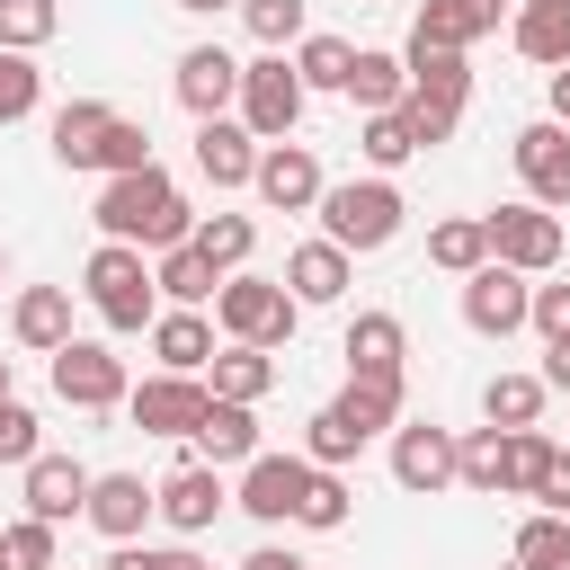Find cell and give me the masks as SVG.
<instances>
[{"instance_id": "obj_1", "label": "cell", "mask_w": 570, "mask_h": 570, "mask_svg": "<svg viewBox=\"0 0 570 570\" xmlns=\"http://www.w3.org/2000/svg\"><path fill=\"white\" fill-rule=\"evenodd\" d=\"M187 232H196V205L178 196V178L160 160L98 187V240H125V249L160 258V249H187Z\"/></svg>"}, {"instance_id": "obj_2", "label": "cell", "mask_w": 570, "mask_h": 570, "mask_svg": "<svg viewBox=\"0 0 570 570\" xmlns=\"http://www.w3.org/2000/svg\"><path fill=\"white\" fill-rule=\"evenodd\" d=\"M321 240H338L347 258H374V249H392L401 240V223H410V205H401V187L392 178H338V187H321Z\"/></svg>"}, {"instance_id": "obj_3", "label": "cell", "mask_w": 570, "mask_h": 570, "mask_svg": "<svg viewBox=\"0 0 570 570\" xmlns=\"http://www.w3.org/2000/svg\"><path fill=\"white\" fill-rule=\"evenodd\" d=\"M294 330H303V303L276 276H249L240 267V276L214 285V338L223 347H267L276 356V347H294Z\"/></svg>"}, {"instance_id": "obj_4", "label": "cell", "mask_w": 570, "mask_h": 570, "mask_svg": "<svg viewBox=\"0 0 570 570\" xmlns=\"http://www.w3.org/2000/svg\"><path fill=\"white\" fill-rule=\"evenodd\" d=\"M80 294H89V312H98L116 338H134V330H151V321H160L151 258H142V249H125V240H98V249H89V267H80Z\"/></svg>"}, {"instance_id": "obj_5", "label": "cell", "mask_w": 570, "mask_h": 570, "mask_svg": "<svg viewBox=\"0 0 570 570\" xmlns=\"http://www.w3.org/2000/svg\"><path fill=\"white\" fill-rule=\"evenodd\" d=\"M232 125H240L249 142H294V125H303V80H294V62H285V53H258V62H240Z\"/></svg>"}, {"instance_id": "obj_6", "label": "cell", "mask_w": 570, "mask_h": 570, "mask_svg": "<svg viewBox=\"0 0 570 570\" xmlns=\"http://www.w3.org/2000/svg\"><path fill=\"white\" fill-rule=\"evenodd\" d=\"M490 223V258L499 267H517V276H552L561 267V249H570V232H561V214H543V205H499V214H481Z\"/></svg>"}, {"instance_id": "obj_7", "label": "cell", "mask_w": 570, "mask_h": 570, "mask_svg": "<svg viewBox=\"0 0 570 570\" xmlns=\"http://www.w3.org/2000/svg\"><path fill=\"white\" fill-rule=\"evenodd\" d=\"M125 356L107 347V338H71V347H53V401H71V410H125Z\"/></svg>"}, {"instance_id": "obj_8", "label": "cell", "mask_w": 570, "mask_h": 570, "mask_svg": "<svg viewBox=\"0 0 570 570\" xmlns=\"http://www.w3.org/2000/svg\"><path fill=\"white\" fill-rule=\"evenodd\" d=\"M321 160H312V142H258V169H249V196L267 205V214H312L321 205Z\"/></svg>"}, {"instance_id": "obj_9", "label": "cell", "mask_w": 570, "mask_h": 570, "mask_svg": "<svg viewBox=\"0 0 570 570\" xmlns=\"http://www.w3.org/2000/svg\"><path fill=\"white\" fill-rule=\"evenodd\" d=\"M525 303H534V276H517V267H472L463 276V330L472 338H517L525 330Z\"/></svg>"}, {"instance_id": "obj_10", "label": "cell", "mask_w": 570, "mask_h": 570, "mask_svg": "<svg viewBox=\"0 0 570 570\" xmlns=\"http://www.w3.org/2000/svg\"><path fill=\"white\" fill-rule=\"evenodd\" d=\"M205 374H142L134 392H125V419L142 428V436H196V419H205Z\"/></svg>"}, {"instance_id": "obj_11", "label": "cell", "mask_w": 570, "mask_h": 570, "mask_svg": "<svg viewBox=\"0 0 570 570\" xmlns=\"http://www.w3.org/2000/svg\"><path fill=\"white\" fill-rule=\"evenodd\" d=\"M223 508H232V490H223V472H214V463H196V454H187L169 481H151V517H160L178 543H187V534H205Z\"/></svg>"}, {"instance_id": "obj_12", "label": "cell", "mask_w": 570, "mask_h": 570, "mask_svg": "<svg viewBox=\"0 0 570 570\" xmlns=\"http://www.w3.org/2000/svg\"><path fill=\"white\" fill-rule=\"evenodd\" d=\"M392 481H401L410 499L454 490V428H436V419H401V428H392Z\"/></svg>"}, {"instance_id": "obj_13", "label": "cell", "mask_w": 570, "mask_h": 570, "mask_svg": "<svg viewBox=\"0 0 570 570\" xmlns=\"http://www.w3.org/2000/svg\"><path fill=\"white\" fill-rule=\"evenodd\" d=\"M508 160H517V178H525V205H570V134L552 125V116H534V125H517V142H508Z\"/></svg>"}, {"instance_id": "obj_14", "label": "cell", "mask_w": 570, "mask_h": 570, "mask_svg": "<svg viewBox=\"0 0 570 570\" xmlns=\"http://www.w3.org/2000/svg\"><path fill=\"white\" fill-rule=\"evenodd\" d=\"M303 481H312V463H303V454H249V463H240L232 508H240V517H258V525H294Z\"/></svg>"}, {"instance_id": "obj_15", "label": "cell", "mask_w": 570, "mask_h": 570, "mask_svg": "<svg viewBox=\"0 0 570 570\" xmlns=\"http://www.w3.org/2000/svg\"><path fill=\"white\" fill-rule=\"evenodd\" d=\"M169 89H178V107H187L196 125H214V116H232V98H240V62H232L223 45H187L178 71H169Z\"/></svg>"}, {"instance_id": "obj_16", "label": "cell", "mask_w": 570, "mask_h": 570, "mask_svg": "<svg viewBox=\"0 0 570 570\" xmlns=\"http://www.w3.org/2000/svg\"><path fill=\"white\" fill-rule=\"evenodd\" d=\"M18 517H45V525H62V517H80L89 508V463H71V454H36V463H18Z\"/></svg>"}, {"instance_id": "obj_17", "label": "cell", "mask_w": 570, "mask_h": 570, "mask_svg": "<svg viewBox=\"0 0 570 570\" xmlns=\"http://www.w3.org/2000/svg\"><path fill=\"white\" fill-rule=\"evenodd\" d=\"M338 356H347V374H365V383H401V365H410L401 312H356L347 338H338Z\"/></svg>"}, {"instance_id": "obj_18", "label": "cell", "mask_w": 570, "mask_h": 570, "mask_svg": "<svg viewBox=\"0 0 570 570\" xmlns=\"http://www.w3.org/2000/svg\"><path fill=\"white\" fill-rule=\"evenodd\" d=\"M107 543H142L151 525V481L142 472H89V508H80Z\"/></svg>"}, {"instance_id": "obj_19", "label": "cell", "mask_w": 570, "mask_h": 570, "mask_svg": "<svg viewBox=\"0 0 570 570\" xmlns=\"http://www.w3.org/2000/svg\"><path fill=\"white\" fill-rule=\"evenodd\" d=\"M347 276H356V258L338 249V240H303V249H285V294L303 303V312H321V303H338L347 294Z\"/></svg>"}, {"instance_id": "obj_20", "label": "cell", "mask_w": 570, "mask_h": 570, "mask_svg": "<svg viewBox=\"0 0 570 570\" xmlns=\"http://www.w3.org/2000/svg\"><path fill=\"white\" fill-rule=\"evenodd\" d=\"M9 338H18L27 356L71 347V285H18V303H9Z\"/></svg>"}, {"instance_id": "obj_21", "label": "cell", "mask_w": 570, "mask_h": 570, "mask_svg": "<svg viewBox=\"0 0 570 570\" xmlns=\"http://www.w3.org/2000/svg\"><path fill=\"white\" fill-rule=\"evenodd\" d=\"M499 9H508V0H419L410 36H419V45H445V53H472L481 36H499Z\"/></svg>"}, {"instance_id": "obj_22", "label": "cell", "mask_w": 570, "mask_h": 570, "mask_svg": "<svg viewBox=\"0 0 570 570\" xmlns=\"http://www.w3.org/2000/svg\"><path fill=\"white\" fill-rule=\"evenodd\" d=\"M142 338H151V356H160V374H205V365H214V347H223L205 312H160V321H151Z\"/></svg>"}, {"instance_id": "obj_23", "label": "cell", "mask_w": 570, "mask_h": 570, "mask_svg": "<svg viewBox=\"0 0 570 570\" xmlns=\"http://www.w3.org/2000/svg\"><path fill=\"white\" fill-rule=\"evenodd\" d=\"M249 454H267L258 445V410H240V401H205V419H196V463H249Z\"/></svg>"}, {"instance_id": "obj_24", "label": "cell", "mask_w": 570, "mask_h": 570, "mask_svg": "<svg viewBox=\"0 0 570 570\" xmlns=\"http://www.w3.org/2000/svg\"><path fill=\"white\" fill-rule=\"evenodd\" d=\"M338 98H356V116H392L401 98H410V71H401V53H383V45H356V62H347V89Z\"/></svg>"}, {"instance_id": "obj_25", "label": "cell", "mask_w": 570, "mask_h": 570, "mask_svg": "<svg viewBox=\"0 0 570 570\" xmlns=\"http://www.w3.org/2000/svg\"><path fill=\"white\" fill-rule=\"evenodd\" d=\"M249 169H258V142H249L232 116L196 125V178H205V187H249Z\"/></svg>"}, {"instance_id": "obj_26", "label": "cell", "mask_w": 570, "mask_h": 570, "mask_svg": "<svg viewBox=\"0 0 570 570\" xmlns=\"http://www.w3.org/2000/svg\"><path fill=\"white\" fill-rule=\"evenodd\" d=\"M205 392H214V401H240V410H258V401L276 392V356H267V347H214V365H205Z\"/></svg>"}, {"instance_id": "obj_27", "label": "cell", "mask_w": 570, "mask_h": 570, "mask_svg": "<svg viewBox=\"0 0 570 570\" xmlns=\"http://www.w3.org/2000/svg\"><path fill=\"white\" fill-rule=\"evenodd\" d=\"M330 410H338V419L374 445V436H392V428L410 419V383H365V374H347V392H338Z\"/></svg>"}, {"instance_id": "obj_28", "label": "cell", "mask_w": 570, "mask_h": 570, "mask_svg": "<svg viewBox=\"0 0 570 570\" xmlns=\"http://www.w3.org/2000/svg\"><path fill=\"white\" fill-rule=\"evenodd\" d=\"M107 125H116L107 98H71V107H53V160H62V169H98Z\"/></svg>"}, {"instance_id": "obj_29", "label": "cell", "mask_w": 570, "mask_h": 570, "mask_svg": "<svg viewBox=\"0 0 570 570\" xmlns=\"http://www.w3.org/2000/svg\"><path fill=\"white\" fill-rule=\"evenodd\" d=\"M454 490H508V428H454Z\"/></svg>"}, {"instance_id": "obj_30", "label": "cell", "mask_w": 570, "mask_h": 570, "mask_svg": "<svg viewBox=\"0 0 570 570\" xmlns=\"http://www.w3.org/2000/svg\"><path fill=\"white\" fill-rule=\"evenodd\" d=\"M401 71H410V89H419V98H445V107H463V98H472V62H463V53H445V45H419V36H410V45H401Z\"/></svg>"}, {"instance_id": "obj_31", "label": "cell", "mask_w": 570, "mask_h": 570, "mask_svg": "<svg viewBox=\"0 0 570 570\" xmlns=\"http://www.w3.org/2000/svg\"><path fill=\"white\" fill-rule=\"evenodd\" d=\"M187 249H196L214 276H240V267H249V249H258V223H249V214H196Z\"/></svg>"}, {"instance_id": "obj_32", "label": "cell", "mask_w": 570, "mask_h": 570, "mask_svg": "<svg viewBox=\"0 0 570 570\" xmlns=\"http://www.w3.org/2000/svg\"><path fill=\"white\" fill-rule=\"evenodd\" d=\"M428 267H436V276H472V267H490V223H481V214H445V223H428Z\"/></svg>"}, {"instance_id": "obj_33", "label": "cell", "mask_w": 570, "mask_h": 570, "mask_svg": "<svg viewBox=\"0 0 570 570\" xmlns=\"http://www.w3.org/2000/svg\"><path fill=\"white\" fill-rule=\"evenodd\" d=\"M508 36H517V53H525V62L561 71V62H570V0H525Z\"/></svg>"}, {"instance_id": "obj_34", "label": "cell", "mask_w": 570, "mask_h": 570, "mask_svg": "<svg viewBox=\"0 0 570 570\" xmlns=\"http://www.w3.org/2000/svg\"><path fill=\"white\" fill-rule=\"evenodd\" d=\"M151 285H160V303H169V312H205L223 276H214L196 249H160V258H151Z\"/></svg>"}, {"instance_id": "obj_35", "label": "cell", "mask_w": 570, "mask_h": 570, "mask_svg": "<svg viewBox=\"0 0 570 570\" xmlns=\"http://www.w3.org/2000/svg\"><path fill=\"white\" fill-rule=\"evenodd\" d=\"M552 463H561V436H543V428H508V490H499V499H543Z\"/></svg>"}, {"instance_id": "obj_36", "label": "cell", "mask_w": 570, "mask_h": 570, "mask_svg": "<svg viewBox=\"0 0 570 570\" xmlns=\"http://www.w3.org/2000/svg\"><path fill=\"white\" fill-rule=\"evenodd\" d=\"M543 374H490V392H481V419L490 428H534L543 419Z\"/></svg>"}, {"instance_id": "obj_37", "label": "cell", "mask_w": 570, "mask_h": 570, "mask_svg": "<svg viewBox=\"0 0 570 570\" xmlns=\"http://www.w3.org/2000/svg\"><path fill=\"white\" fill-rule=\"evenodd\" d=\"M508 570H570V517H525L517 543H508Z\"/></svg>"}, {"instance_id": "obj_38", "label": "cell", "mask_w": 570, "mask_h": 570, "mask_svg": "<svg viewBox=\"0 0 570 570\" xmlns=\"http://www.w3.org/2000/svg\"><path fill=\"white\" fill-rule=\"evenodd\" d=\"M285 62H294V80H303V98H312V89H347V62H356V45H347V36H303Z\"/></svg>"}, {"instance_id": "obj_39", "label": "cell", "mask_w": 570, "mask_h": 570, "mask_svg": "<svg viewBox=\"0 0 570 570\" xmlns=\"http://www.w3.org/2000/svg\"><path fill=\"white\" fill-rule=\"evenodd\" d=\"M347 517H356V499H347V481L312 463V481H303V499H294V525H303V534H338Z\"/></svg>"}, {"instance_id": "obj_40", "label": "cell", "mask_w": 570, "mask_h": 570, "mask_svg": "<svg viewBox=\"0 0 570 570\" xmlns=\"http://www.w3.org/2000/svg\"><path fill=\"white\" fill-rule=\"evenodd\" d=\"M53 36H62L53 0H0V53H45Z\"/></svg>"}, {"instance_id": "obj_41", "label": "cell", "mask_w": 570, "mask_h": 570, "mask_svg": "<svg viewBox=\"0 0 570 570\" xmlns=\"http://www.w3.org/2000/svg\"><path fill=\"white\" fill-rule=\"evenodd\" d=\"M356 151H365V169H374V178H392L401 160H419V142H410L401 107H392V116H365V125H356Z\"/></svg>"}, {"instance_id": "obj_42", "label": "cell", "mask_w": 570, "mask_h": 570, "mask_svg": "<svg viewBox=\"0 0 570 570\" xmlns=\"http://www.w3.org/2000/svg\"><path fill=\"white\" fill-rule=\"evenodd\" d=\"M356 454H365V436H356L338 410H312V419H303V463L338 472V463H356Z\"/></svg>"}, {"instance_id": "obj_43", "label": "cell", "mask_w": 570, "mask_h": 570, "mask_svg": "<svg viewBox=\"0 0 570 570\" xmlns=\"http://www.w3.org/2000/svg\"><path fill=\"white\" fill-rule=\"evenodd\" d=\"M0 543H9V570H62V525L45 517H9Z\"/></svg>"}, {"instance_id": "obj_44", "label": "cell", "mask_w": 570, "mask_h": 570, "mask_svg": "<svg viewBox=\"0 0 570 570\" xmlns=\"http://www.w3.org/2000/svg\"><path fill=\"white\" fill-rule=\"evenodd\" d=\"M240 27H249L267 53H285V45H303V36H312L303 0H240Z\"/></svg>"}, {"instance_id": "obj_45", "label": "cell", "mask_w": 570, "mask_h": 570, "mask_svg": "<svg viewBox=\"0 0 570 570\" xmlns=\"http://www.w3.org/2000/svg\"><path fill=\"white\" fill-rule=\"evenodd\" d=\"M36 107H45L36 53H0V125H18V116H36Z\"/></svg>"}, {"instance_id": "obj_46", "label": "cell", "mask_w": 570, "mask_h": 570, "mask_svg": "<svg viewBox=\"0 0 570 570\" xmlns=\"http://www.w3.org/2000/svg\"><path fill=\"white\" fill-rule=\"evenodd\" d=\"M134 169H151V134L134 116H116L107 142H98V178H134Z\"/></svg>"}, {"instance_id": "obj_47", "label": "cell", "mask_w": 570, "mask_h": 570, "mask_svg": "<svg viewBox=\"0 0 570 570\" xmlns=\"http://www.w3.org/2000/svg\"><path fill=\"white\" fill-rule=\"evenodd\" d=\"M401 125H410V142L419 151H436V142H454V125H463V107H445V98H401Z\"/></svg>"}, {"instance_id": "obj_48", "label": "cell", "mask_w": 570, "mask_h": 570, "mask_svg": "<svg viewBox=\"0 0 570 570\" xmlns=\"http://www.w3.org/2000/svg\"><path fill=\"white\" fill-rule=\"evenodd\" d=\"M525 330H534L543 347H570V285H534V303H525Z\"/></svg>"}, {"instance_id": "obj_49", "label": "cell", "mask_w": 570, "mask_h": 570, "mask_svg": "<svg viewBox=\"0 0 570 570\" xmlns=\"http://www.w3.org/2000/svg\"><path fill=\"white\" fill-rule=\"evenodd\" d=\"M45 445H36V410L18 401V392H0V463H36Z\"/></svg>"}, {"instance_id": "obj_50", "label": "cell", "mask_w": 570, "mask_h": 570, "mask_svg": "<svg viewBox=\"0 0 570 570\" xmlns=\"http://www.w3.org/2000/svg\"><path fill=\"white\" fill-rule=\"evenodd\" d=\"M534 508H543V517H570V445H561V463H552V481H543Z\"/></svg>"}, {"instance_id": "obj_51", "label": "cell", "mask_w": 570, "mask_h": 570, "mask_svg": "<svg viewBox=\"0 0 570 570\" xmlns=\"http://www.w3.org/2000/svg\"><path fill=\"white\" fill-rule=\"evenodd\" d=\"M232 570H303V552H285V543H258V552H240Z\"/></svg>"}, {"instance_id": "obj_52", "label": "cell", "mask_w": 570, "mask_h": 570, "mask_svg": "<svg viewBox=\"0 0 570 570\" xmlns=\"http://www.w3.org/2000/svg\"><path fill=\"white\" fill-rule=\"evenodd\" d=\"M543 116H552V125H561V134H570V62H561V71H552V80H543Z\"/></svg>"}, {"instance_id": "obj_53", "label": "cell", "mask_w": 570, "mask_h": 570, "mask_svg": "<svg viewBox=\"0 0 570 570\" xmlns=\"http://www.w3.org/2000/svg\"><path fill=\"white\" fill-rule=\"evenodd\" d=\"M107 570H160V552H151V543H116V552H107Z\"/></svg>"}, {"instance_id": "obj_54", "label": "cell", "mask_w": 570, "mask_h": 570, "mask_svg": "<svg viewBox=\"0 0 570 570\" xmlns=\"http://www.w3.org/2000/svg\"><path fill=\"white\" fill-rule=\"evenodd\" d=\"M543 392H570V347H543Z\"/></svg>"}, {"instance_id": "obj_55", "label": "cell", "mask_w": 570, "mask_h": 570, "mask_svg": "<svg viewBox=\"0 0 570 570\" xmlns=\"http://www.w3.org/2000/svg\"><path fill=\"white\" fill-rule=\"evenodd\" d=\"M160 570H214L205 552H187V543H160Z\"/></svg>"}, {"instance_id": "obj_56", "label": "cell", "mask_w": 570, "mask_h": 570, "mask_svg": "<svg viewBox=\"0 0 570 570\" xmlns=\"http://www.w3.org/2000/svg\"><path fill=\"white\" fill-rule=\"evenodd\" d=\"M169 9H187V18H223V9H240V0H169Z\"/></svg>"}, {"instance_id": "obj_57", "label": "cell", "mask_w": 570, "mask_h": 570, "mask_svg": "<svg viewBox=\"0 0 570 570\" xmlns=\"http://www.w3.org/2000/svg\"><path fill=\"white\" fill-rule=\"evenodd\" d=\"M0 392H9V356H0Z\"/></svg>"}, {"instance_id": "obj_58", "label": "cell", "mask_w": 570, "mask_h": 570, "mask_svg": "<svg viewBox=\"0 0 570 570\" xmlns=\"http://www.w3.org/2000/svg\"><path fill=\"white\" fill-rule=\"evenodd\" d=\"M0 285H9V249H0Z\"/></svg>"}, {"instance_id": "obj_59", "label": "cell", "mask_w": 570, "mask_h": 570, "mask_svg": "<svg viewBox=\"0 0 570 570\" xmlns=\"http://www.w3.org/2000/svg\"><path fill=\"white\" fill-rule=\"evenodd\" d=\"M0 570H9V543H0Z\"/></svg>"}, {"instance_id": "obj_60", "label": "cell", "mask_w": 570, "mask_h": 570, "mask_svg": "<svg viewBox=\"0 0 570 570\" xmlns=\"http://www.w3.org/2000/svg\"><path fill=\"white\" fill-rule=\"evenodd\" d=\"M356 9H374V0H356Z\"/></svg>"}, {"instance_id": "obj_61", "label": "cell", "mask_w": 570, "mask_h": 570, "mask_svg": "<svg viewBox=\"0 0 570 570\" xmlns=\"http://www.w3.org/2000/svg\"><path fill=\"white\" fill-rule=\"evenodd\" d=\"M303 570H312V561H303Z\"/></svg>"}]
</instances>
